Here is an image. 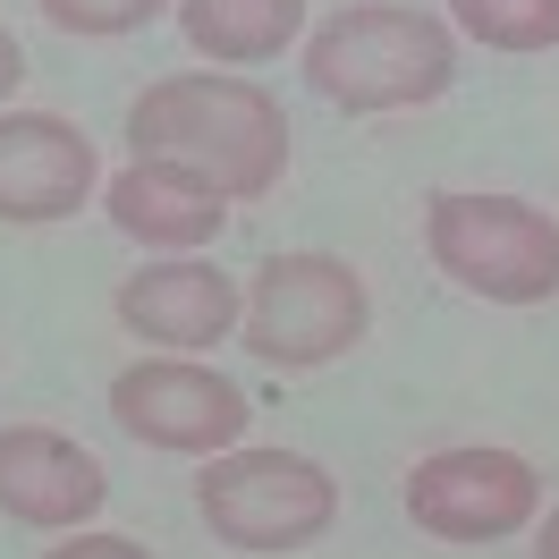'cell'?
<instances>
[{"label": "cell", "instance_id": "6da1fadb", "mask_svg": "<svg viewBox=\"0 0 559 559\" xmlns=\"http://www.w3.org/2000/svg\"><path fill=\"white\" fill-rule=\"evenodd\" d=\"M128 144L153 162H178L229 204L272 195L288 170V119L254 76H162L128 103Z\"/></svg>", "mask_w": 559, "mask_h": 559}, {"label": "cell", "instance_id": "7a4b0ae2", "mask_svg": "<svg viewBox=\"0 0 559 559\" xmlns=\"http://www.w3.org/2000/svg\"><path fill=\"white\" fill-rule=\"evenodd\" d=\"M457 76V43L432 9L399 0H356L340 17H322L306 43V85L331 110H416L441 103Z\"/></svg>", "mask_w": 559, "mask_h": 559}, {"label": "cell", "instance_id": "3957f363", "mask_svg": "<svg viewBox=\"0 0 559 559\" xmlns=\"http://www.w3.org/2000/svg\"><path fill=\"white\" fill-rule=\"evenodd\" d=\"M424 254L491 306H543L559 297V221L525 195H457L424 204Z\"/></svg>", "mask_w": 559, "mask_h": 559}, {"label": "cell", "instance_id": "277c9868", "mask_svg": "<svg viewBox=\"0 0 559 559\" xmlns=\"http://www.w3.org/2000/svg\"><path fill=\"white\" fill-rule=\"evenodd\" d=\"M365 322H373V297H365L356 263H340V254H272L246 280L238 331L263 365L314 373V365H331V356H348L365 340Z\"/></svg>", "mask_w": 559, "mask_h": 559}, {"label": "cell", "instance_id": "5b68a950", "mask_svg": "<svg viewBox=\"0 0 559 559\" xmlns=\"http://www.w3.org/2000/svg\"><path fill=\"white\" fill-rule=\"evenodd\" d=\"M195 509H204L212 543H229V551H306L340 518V484L297 450H246L238 441L204 466Z\"/></svg>", "mask_w": 559, "mask_h": 559}, {"label": "cell", "instance_id": "8992f818", "mask_svg": "<svg viewBox=\"0 0 559 559\" xmlns=\"http://www.w3.org/2000/svg\"><path fill=\"white\" fill-rule=\"evenodd\" d=\"M110 416L119 432H136L144 450L170 457H221L246 441V390L229 373H212L195 356H153V365H128L110 382Z\"/></svg>", "mask_w": 559, "mask_h": 559}, {"label": "cell", "instance_id": "52a82bcc", "mask_svg": "<svg viewBox=\"0 0 559 559\" xmlns=\"http://www.w3.org/2000/svg\"><path fill=\"white\" fill-rule=\"evenodd\" d=\"M543 509V475L518 450H441L407 475V518L432 543H500L534 525Z\"/></svg>", "mask_w": 559, "mask_h": 559}, {"label": "cell", "instance_id": "ba28073f", "mask_svg": "<svg viewBox=\"0 0 559 559\" xmlns=\"http://www.w3.org/2000/svg\"><path fill=\"white\" fill-rule=\"evenodd\" d=\"M103 187L94 136L60 119V110H9L0 119V221L35 229V221H69L85 195Z\"/></svg>", "mask_w": 559, "mask_h": 559}, {"label": "cell", "instance_id": "9c48e42d", "mask_svg": "<svg viewBox=\"0 0 559 559\" xmlns=\"http://www.w3.org/2000/svg\"><path fill=\"white\" fill-rule=\"evenodd\" d=\"M119 322L136 331L144 348H170V356H195V348H221L229 331H238L246 297L229 272H212L195 254H162V263H144L136 280H119Z\"/></svg>", "mask_w": 559, "mask_h": 559}, {"label": "cell", "instance_id": "30bf717a", "mask_svg": "<svg viewBox=\"0 0 559 559\" xmlns=\"http://www.w3.org/2000/svg\"><path fill=\"white\" fill-rule=\"evenodd\" d=\"M110 500L94 450H76L51 424H9L0 432V518L35 525V534H76L94 525V509Z\"/></svg>", "mask_w": 559, "mask_h": 559}, {"label": "cell", "instance_id": "8fae6325", "mask_svg": "<svg viewBox=\"0 0 559 559\" xmlns=\"http://www.w3.org/2000/svg\"><path fill=\"white\" fill-rule=\"evenodd\" d=\"M103 212L119 238L153 246V254H195V246L221 238V221H229V195L204 187L195 170H178V162H153L136 153L119 178H103Z\"/></svg>", "mask_w": 559, "mask_h": 559}, {"label": "cell", "instance_id": "7c38bea8", "mask_svg": "<svg viewBox=\"0 0 559 559\" xmlns=\"http://www.w3.org/2000/svg\"><path fill=\"white\" fill-rule=\"evenodd\" d=\"M306 26V0H178V35L221 69H254L280 60Z\"/></svg>", "mask_w": 559, "mask_h": 559}, {"label": "cell", "instance_id": "4fadbf2b", "mask_svg": "<svg viewBox=\"0 0 559 559\" xmlns=\"http://www.w3.org/2000/svg\"><path fill=\"white\" fill-rule=\"evenodd\" d=\"M450 9L484 51H551L559 43V0H450Z\"/></svg>", "mask_w": 559, "mask_h": 559}, {"label": "cell", "instance_id": "5bb4252c", "mask_svg": "<svg viewBox=\"0 0 559 559\" xmlns=\"http://www.w3.org/2000/svg\"><path fill=\"white\" fill-rule=\"evenodd\" d=\"M35 9L60 26V35H136V26H153L170 0H35Z\"/></svg>", "mask_w": 559, "mask_h": 559}, {"label": "cell", "instance_id": "9a60e30c", "mask_svg": "<svg viewBox=\"0 0 559 559\" xmlns=\"http://www.w3.org/2000/svg\"><path fill=\"white\" fill-rule=\"evenodd\" d=\"M43 559H153L144 543H128V534H94V525H76L60 551H43Z\"/></svg>", "mask_w": 559, "mask_h": 559}, {"label": "cell", "instance_id": "2e32d148", "mask_svg": "<svg viewBox=\"0 0 559 559\" xmlns=\"http://www.w3.org/2000/svg\"><path fill=\"white\" fill-rule=\"evenodd\" d=\"M26 76V60H17V43H9V26H0V103H9V85Z\"/></svg>", "mask_w": 559, "mask_h": 559}, {"label": "cell", "instance_id": "e0dca14e", "mask_svg": "<svg viewBox=\"0 0 559 559\" xmlns=\"http://www.w3.org/2000/svg\"><path fill=\"white\" fill-rule=\"evenodd\" d=\"M534 559H559V509L543 518V534H534Z\"/></svg>", "mask_w": 559, "mask_h": 559}]
</instances>
